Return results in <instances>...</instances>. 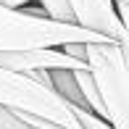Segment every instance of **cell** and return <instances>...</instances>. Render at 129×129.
I'll return each instance as SVG.
<instances>
[{
	"label": "cell",
	"instance_id": "obj_1",
	"mask_svg": "<svg viewBox=\"0 0 129 129\" xmlns=\"http://www.w3.org/2000/svg\"><path fill=\"white\" fill-rule=\"evenodd\" d=\"M103 40L108 37L84 29L82 24H63L0 3V50L55 48L66 42H103Z\"/></svg>",
	"mask_w": 129,
	"mask_h": 129
},
{
	"label": "cell",
	"instance_id": "obj_2",
	"mask_svg": "<svg viewBox=\"0 0 129 129\" xmlns=\"http://www.w3.org/2000/svg\"><path fill=\"white\" fill-rule=\"evenodd\" d=\"M0 103L13 111H26V113L42 116L63 129H82L77 119V108L61 98L55 90L34 82L26 74L11 71L0 66Z\"/></svg>",
	"mask_w": 129,
	"mask_h": 129
},
{
	"label": "cell",
	"instance_id": "obj_3",
	"mask_svg": "<svg viewBox=\"0 0 129 129\" xmlns=\"http://www.w3.org/2000/svg\"><path fill=\"white\" fill-rule=\"evenodd\" d=\"M87 63L105 103V119L113 129H129V74L121 42H87Z\"/></svg>",
	"mask_w": 129,
	"mask_h": 129
},
{
	"label": "cell",
	"instance_id": "obj_4",
	"mask_svg": "<svg viewBox=\"0 0 129 129\" xmlns=\"http://www.w3.org/2000/svg\"><path fill=\"white\" fill-rule=\"evenodd\" d=\"M77 24H82L84 29L100 32L103 37L121 42L124 37V21L119 16L116 0H71Z\"/></svg>",
	"mask_w": 129,
	"mask_h": 129
},
{
	"label": "cell",
	"instance_id": "obj_5",
	"mask_svg": "<svg viewBox=\"0 0 129 129\" xmlns=\"http://www.w3.org/2000/svg\"><path fill=\"white\" fill-rule=\"evenodd\" d=\"M37 5L42 8V16H45V19L63 21V24H77L71 0H37Z\"/></svg>",
	"mask_w": 129,
	"mask_h": 129
},
{
	"label": "cell",
	"instance_id": "obj_6",
	"mask_svg": "<svg viewBox=\"0 0 129 129\" xmlns=\"http://www.w3.org/2000/svg\"><path fill=\"white\" fill-rule=\"evenodd\" d=\"M74 108H77V105H74ZM77 119H79L82 129H113L108 119L98 116L95 111H90V108H77Z\"/></svg>",
	"mask_w": 129,
	"mask_h": 129
},
{
	"label": "cell",
	"instance_id": "obj_7",
	"mask_svg": "<svg viewBox=\"0 0 129 129\" xmlns=\"http://www.w3.org/2000/svg\"><path fill=\"white\" fill-rule=\"evenodd\" d=\"M0 129H34L32 124H26L13 108L0 103Z\"/></svg>",
	"mask_w": 129,
	"mask_h": 129
},
{
	"label": "cell",
	"instance_id": "obj_8",
	"mask_svg": "<svg viewBox=\"0 0 129 129\" xmlns=\"http://www.w3.org/2000/svg\"><path fill=\"white\" fill-rule=\"evenodd\" d=\"M16 113H19L21 119L26 121V124H32L34 129H63V126L53 124V121H48V119H42V116H34V113H26V111H16Z\"/></svg>",
	"mask_w": 129,
	"mask_h": 129
},
{
	"label": "cell",
	"instance_id": "obj_9",
	"mask_svg": "<svg viewBox=\"0 0 129 129\" xmlns=\"http://www.w3.org/2000/svg\"><path fill=\"white\" fill-rule=\"evenodd\" d=\"M116 8H119V16H121V21H124V37H121V45L129 48V3H116Z\"/></svg>",
	"mask_w": 129,
	"mask_h": 129
},
{
	"label": "cell",
	"instance_id": "obj_10",
	"mask_svg": "<svg viewBox=\"0 0 129 129\" xmlns=\"http://www.w3.org/2000/svg\"><path fill=\"white\" fill-rule=\"evenodd\" d=\"M0 3L11 5V8H24V5H29V3H34V0H0Z\"/></svg>",
	"mask_w": 129,
	"mask_h": 129
},
{
	"label": "cell",
	"instance_id": "obj_11",
	"mask_svg": "<svg viewBox=\"0 0 129 129\" xmlns=\"http://www.w3.org/2000/svg\"><path fill=\"white\" fill-rule=\"evenodd\" d=\"M121 50H124V66H126V74H129V48L121 45Z\"/></svg>",
	"mask_w": 129,
	"mask_h": 129
},
{
	"label": "cell",
	"instance_id": "obj_12",
	"mask_svg": "<svg viewBox=\"0 0 129 129\" xmlns=\"http://www.w3.org/2000/svg\"><path fill=\"white\" fill-rule=\"evenodd\" d=\"M116 3H129V0H116Z\"/></svg>",
	"mask_w": 129,
	"mask_h": 129
}]
</instances>
